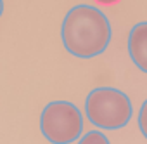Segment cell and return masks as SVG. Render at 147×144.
I'll return each mask as SVG.
<instances>
[{"label": "cell", "mask_w": 147, "mask_h": 144, "mask_svg": "<svg viewBox=\"0 0 147 144\" xmlns=\"http://www.w3.org/2000/svg\"><path fill=\"white\" fill-rule=\"evenodd\" d=\"M40 130L52 144H71L83 134L82 111L69 101H52L40 115Z\"/></svg>", "instance_id": "3"}, {"label": "cell", "mask_w": 147, "mask_h": 144, "mask_svg": "<svg viewBox=\"0 0 147 144\" xmlns=\"http://www.w3.org/2000/svg\"><path fill=\"white\" fill-rule=\"evenodd\" d=\"M113 30L107 16L88 4H80L67 11L61 26L64 49L75 57L90 59L107 50Z\"/></svg>", "instance_id": "1"}, {"label": "cell", "mask_w": 147, "mask_h": 144, "mask_svg": "<svg viewBox=\"0 0 147 144\" xmlns=\"http://www.w3.org/2000/svg\"><path fill=\"white\" fill-rule=\"evenodd\" d=\"M85 113L92 125L106 130L123 128L133 115L130 97L114 87H97L85 101Z\"/></svg>", "instance_id": "2"}, {"label": "cell", "mask_w": 147, "mask_h": 144, "mask_svg": "<svg viewBox=\"0 0 147 144\" xmlns=\"http://www.w3.org/2000/svg\"><path fill=\"white\" fill-rule=\"evenodd\" d=\"M128 54L133 64L147 73V21L137 23L128 35Z\"/></svg>", "instance_id": "4"}, {"label": "cell", "mask_w": 147, "mask_h": 144, "mask_svg": "<svg viewBox=\"0 0 147 144\" xmlns=\"http://www.w3.org/2000/svg\"><path fill=\"white\" fill-rule=\"evenodd\" d=\"M99 4H116L118 0H97Z\"/></svg>", "instance_id": "7"}, {"label": "cell", "mask_w": 147, "mask_h": 144, "mask_svg": "<svg viewBox=\"0 0 147 144\" xmlns=\"http://www.w3.org/2000/svg\"><path fill=\"white\" fill-rule=\"evenodd\" d=\"M78 144H111V142H109V139H107L104 134H100L99 130H90V132H87L83 137L78 139Z\"/></svg>", "instance_id": "5"}, {"label": "cell", "mask_w": 147, "mask_h": 144, "mask_svg": "<svg viewBox=\"0 0 147 144\" xmlns=\"http://www.w3.org/2000/svg\"><path fill=\"white\" fill-rule=\"evenodd\" d=\"M138 128H140L142 135L147 139V99L144 101V104L138 111Z\"/></svg>", "instance_id": "6"}, {"label": "cell", "mask_w": 147, "mask_h": 144, "mask_svg": "<svg viewBox=\"0 0 147 144\" xmlns=\"http://www.w3.org/2000/svg\"><path fill=\"white\" fill-rule=\"evenodd\" d=\"M2 12H4V0H0V16H2Z\"/></svg>", "instance_id": "8"}]
</instances>
